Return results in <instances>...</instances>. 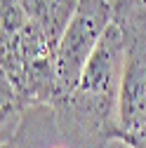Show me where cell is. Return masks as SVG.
Returning <instances> with one entry per match:
<instances>
[{
    "instance_id": "6da1fadb",
    "label": "cell",
    "mask_w": 146,
    "mask_h": 148,
    "mask_svg": "<svg viewBox=\"0 0 146 148\" xmlns=\"http://www.w3.org/2000/svg\"><path fill=\"white\" fill-rule=\"evenodd\" d=\"M127 31L113 16L94 54L90 57L80 82L71 94L52 106L87 141L99 148L108 139H118V101L125 68Z\"/></svg>"
},
{
    "instance_id": "7a4b0ae2",
    "label": "cell",
    "mask_w": 146,
    "mask_h": 148,
    "mask_svg": "<svg viewBox=\"0 0 146 148\" xmlns=\"http://www.w3.org/2000/svg\"><path fill=\"white\" fill-rule=\"evenodd\" d=\"M113 16H116L113 5L106 0H80L78 3L76 14L68 21L57 49H54V73H57V92H59L57 103L64 101L80 82L83 71L94 49L99 47Z\"/></svg>"
},
{
    "instance_id": "3957f363",
    "label": "cell",
    "mask_w": 146,
    "mask_h": 148,
    "mask_svg": "<svg viewBox=\"0 0 146 148\" xmlns=\"http://www.w3.org/2000/svg\"><path fill=\"white\" fill-rule=\"evenodd\" d=\"M118 141L130 148H146V31H127L118 101Z\"/></svg>"
},
{
    "instance_id": "277c9868",
    "label": "cell",
    "mask_w": 146,
    "mask_h": 148,
    "mask_svg": "<svg viewBox=\"0 0 146 148\" xmlns=\"http://www.w3.org/2000/svg\"><path fill=\"white\" fill-rule=\"evenodd\" d=\"M17 3L24 7L28 21L38 24L45 31L52 47L57 49L68 21L73 19V14L78 10L80 0H17Z\"/></svg>"
},
{
    "instance_id": "5b68a950",
    "label": "cell",
    "mask_w": 146,
    "mask_h": 148,
    "mask_svg": "<svg viewBox=\"0 0 146 148\" xmlns=\"http://www.w3.org/2000/svg\"><path fill=\"white\" fill-rule=\"evenodd\" d=\"M116 19L127 31H146V0H118L113 5Z\"/></svg>"
},
{
    "instance_id": "8992f818",
    "label": "cell",
    "mask_w": 146,
    "mask_h": 148,
    "mask_svg": "<svg viewBox=\"0 0 146 148\" xmlns=\"http://www.w3.org/2000/svg\"><path fill=\"white\" fill-rule=\"evenodd\" d=\"M43 148H66V146H43Z\"/></svg>"
},
{
    "instance_id": "52a82bcc",
    "label": "cell",
    "mask_w": 146,
    "mask_h": 148,
    "mask_svg": "<svg viewBox=\"0 0 146 148\" xmlns=\"http://www.w3.org/2000/svg\"><path fill=\"white\" fill-rule=\"evenodd\" d=\"M106 3H111V5H116V3H118V0H106Z\"/></svg>"
}]
</instances>
